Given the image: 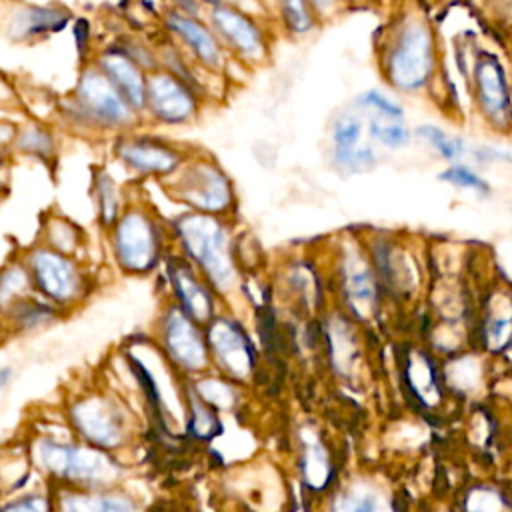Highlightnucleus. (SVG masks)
Returning <instances> with one entry per match:
<instances>
[{"mask_svg": "<svg viewBox=\"0 0 512 512\" xmlns=\"http://www.w3.org/2000/svg\"><path fill=\"white\" fill-rule=\"evenodd\" d=\"M172 282H174V290H176L184 310L188 312V316H192L196 320H208L212 302H210L206 290L190 274V270L186 266L172 268Z\"/></svg>", "mask_w": 512, "mask_h": 512, "instance_id": "obj_18", "label": "nucleus"}, {"mask_svg": "<svg viewBox=\"0 0 512 512\" xmlns=\"http://www.w3.org/2000/svg\"><path fill=\"white\" fill-rule=\"evenodd\" d=\"M36 454L46 470L84 482H108L118 474L114 462H110L104 454L90 448L42 440L38 442Z\"/></svg>", "mask_w": 512, "mask_h": 512, "instance_id": "obj_5", "label": "nucleus"}, {"mask_svg": "<svg viewBox=\"0 0 512 512\" xmlns=\"http://www.w3.org/2000/svg\"><path fill=\"white\" fill-rule=\"evenodd\" d=\"M510 326H512V322H510V320H506V318L492 320V322L488 324V328H486L490 342H492V344H496V346L504 344V340L508 338V334H510V330H512Z\"/></svg>", "mask_w": 512, "mask_h": 512, "instance_id": "obj_34", "label": "nucleus"}, {"mask_svg": "<svg viewBox=\"0 0 512 512\" xmlns=\"http://www.w3.org/2000/svg\"><path fill=\"white\" fill-rule=\"evenodd\" d=\"M368 132L376 142H380L386 148H402L412 138L410 130L402 124V120H392L386 116L370 118Z\"/></svg>", "mask_w": 512, "mask_h": 512, "instance_id": "obj_23", "label": "nucleus"}, {"mask_svg": "<svg viewBox=\"0 0 512 512\" xmlns=\"http://www.w3.org/2000/svg\"><path fill=\"white\" fill-rule=\"evenodd\" d=\"M384 76L402 92L426 88L436 70V38L420 14L404 16L384 48Z\"/></svg>", "mask_w": 512, "mask_h": 512, "instance_id": "obj_1", "label": "nucleus"}, {"mask_svg": "<svg viewBox=\"0 0 512 512\" xmlns=\"http://www.w3.org/2000/svg\"><path fill=\"white\" fill-rule=\"evenodd\" d=\"M198 392L204 398V402H208V404H216V406L228 408L234 402L232 390L224 382H218V380H204L200 384Z\"/></svg>", "mask_w": 512, "mask_h": 512, "instance_id": "obj_33", "label": "nucleus"}, {"mask_svg": "<svg viewBox=\"0 0 512 512\" xmlns=\"http://www.w3.org/2000/svg\"><path fill=\"white\" fill-rule=\"evenodd\" d=\"M120 160L140 174H168L180 164L176 150L154 140H126L118 144Z\"/></svg>", "mask_w": 512, "mask_h": 512, "instance_id": "obj_14", "label": "nucleus"}, {"mask_svg": "<svg viewBox=\"0 0 512 512\" xmlns=\"http://www.w3.org/2000/svg\"><path fill=\"white\" fill-rule=\"evenodd\" d=\"M116 252L130 270H146L156 262L158 240L154 226L144 214H126L116 228Z\"/></svg>", "mask_w": 512, "mask_h": 512, "instance_id": "obj_9", "label": "nucleus"}, {"mask_svg": "<svg viewBox=\"0 0 512 512\" xmlns=\"http://www.w3.org/2000/svg\"><path fill=\"white\" fill-rule=\"evenodd\" d=\"M346 296L356 310H370L376 298V286L372 274L362 262L346 264Z\"/></svg>", "mask_w": 512, "mask_h": 512, "instance_id": "obj_20", "label": "nucleus"}, {"mask_svg": "<svg viewBox=\"0 0 512 512\" xmlns=\"http://www.w3.org/2000/svg\"><path fill=\"white\" fill-rule=\"evenodd\" d=\"M176 228L186 250L206 270L210 280L222 290L230 288L236 274L230 260L224 228L212 216L202 214L182 216Z\"/></svg>", "mask_w": 512, "mask_h": 512, "instance_id": "obj_3", "label": "nucleus"}, {"mask_svg": "<svg viewBox=\"0 0 512 512\" xmlns=\"http://www.w3.org/2000/svg\"><path fill=\"white\" fill-rule=\"evenodd\" d=\"M174 6L182 12H188V14H198V0H172Z\"/></svg>", "mask_w": 512, "mask_h": 512, "instance_id": "obj_36", "label": "nucleus"}, {"mask_svg": "<svg viewBox=\"0 0 512 512\" xmlns=\"http://www.w3.org/2000/svg\"><path fill=\"white\" fill-rule=\"evenodd\" d=\"M192 406V418H190V432L196 438H212L220 432V422L214 416L212 410H208L204 400H190Z\"/></svg>", "mask_w": 512, "mask_h": 512, "instance_id": "obj_29", "label": "nucleus"}, {"mask_svg": "<svg viewBox=\"0 0 512 512\" xmlns=\"http://www.w3.org/2000/svg\"><path fill=\"white\" fill-rule=\"evenodd\" d=\"M96 190H98L102 218H104V222H112L114 216H116V206H118L114 182L106 174H100L98 182H96Z\"/></svg>", "mask_w": 512, "mask_h": 512, "instance_id": "obj_32", "label": "nucleus"}, {"mask_svg": "<svg viewBox=\"0 0 512 512\" xmlns=\"http://www.w3.org/2000/svg\"><path fill=\"white\" fill-rule=\"evenodd\" d=\"M178 194L198 210L218 212L232 200L226 174L212 162H196L186 168L178 180Z\"/></svg>", "mask_w": 512, "mask_h": 512, "instance_id": "obj_7", "label": "nucleus"}, {"mask_svg": "<svg viewBox=\"0 0 512 512\" xmlns=\"http://www.w3.org/2000/svg\"><path fill=\"white\" fill-rule=\"evenodd\" d=\"M164 336H166V346H168L170 354L182 366L196 370L206 364L204 344L186 316H182L180 312H172L166 320Z\"/></svg>", "mask_w": 512, "mask_h": 512, "instance_id": "obj_17", "label": "nucleus"}, {"mask_svg": "<svg viewBox=\"0 0 512 512\" xmlns=\"http://www.w3.org/2000/svg\"><path fill=\"white\" fill-rule=\"evenodd\" d=\"M166 26L172 34H176L186 48L208 68L218 70L222 64V46L216 38V34L202 24L194 14L172 10L166 14Z\"/></svg>", "mask_w": 512, "mask_h": 512, "instance_id": "obj_10", "label": "nucleus"}, {"mask_svg": "<svg viewBox=\"0 0 512 512\" xmlns=\"http://www.w3.org/2000/svg\"><path fill=\"white\" fill-rule=\"evenodd\" d=\"M98 68L118 88L126 102L138 112L146 106V76L140 64L120 50H108L100 56Z\"/></svg>", "mask_w": 512, "mask_h": 512, "instance_id": "obj_12", "label": "nucleus"}, {"mask_svg": "<svg viewBox=\"0 0 512 512\" xmlns=\"http://www.w3.org/2000/svg\"><path fill=\"white\" fill-rule=\"evenodd\" d=\"M78 430L100 446H114L122 438V420L104 400H86L74 408Z\"/></svg>", "mask_w": 512, "mask_h": 512, "instance_id": "obj_13", "label": "nucleus"}, {"mask_svg": "<svg viewBox=\"0 0 512 512\" xmlns=\"http://www.w3.org/2000/svg\"><path fill=\"white\" fill-rule=\"evenodd\" d=\"M310 4L316 12H328L334 6V0H310Z\"/></svg>", "mask_w": 512, "mask_h": 512, "instance_id": "obj_37", "label": "nucleus"}, {"mask_svg": "<svg viewBox=\"0 0 512 512\" xmlns=\"http://www.w3.org/2000/svg\"><path fill=\"white\" fill-rule=\"evenodd\" d=\"M146 108L166 124H182L196 112L194 92L174 74L156 70L146 76Z\"/></svg>", "mask_w": 512, "mask_h": 512, "instance_id": "obj_6", "label": "nucleus"}, {"mask_svg": "<svg viewBox=\"0 0 512 512\" xmlns=\"http://www.w3.org/2000/svg\"><path fill=\"white\" fill-rule=\"evenodd\" d=\"M334 512H390L384 498L368 486H354L334 500Z\"/></svg>", "mask_w": 512, "mask_h": 512, "instance_id": "obj_22", "label": "nucleus"}, {"mask_svg": "<svg viewBox=\"0 0 512 512\" xmlns=\"http://www.w3.org/2000/svg\"><path fill=\"white\" fill-rule=\"evenodd\" d=\"M68 24V12L56 6H22L8 20V34L14 40H30L62 30Z\"/></svg>", "mask_w": 512, "mask_h": 512, "instance_id": "obj_16", "label": "nucleus"}, {"mask_svg": "<svg viewBox=\"0 0 512 512\" xmlns=\"http://www.w3.org/2000/svg\"><path fill=\"white\" fill-rule=\"evenodd\" d=\"M202 2H210V4H212V6H216V4H220V2H222V0H202Z\"/></svg>", "mask_w": 512, "mask_h": 512, "instance_id": "obj_38", "label": "nucleus"}, {"mask_svg": "<svg viewBox=\"0 0 512 512\" xmlns=\"http://www.w3.org/2000/svg\"><path fill=\"white\" fill-rule=\"evenodd\" d=\"M216 34L242 58L260 60L266 54V40L258 24L230 4H216L210 10Z\"/></svg>", "mask_w": 512, "mask_h": 512, "instance_id": "obj_8", "label": "nucleus"}, {"mask_svg": "<svg viewBox=\"0 0 512 512\" xmlns=\"http://www.w3.org/2000/svg\"><path fill=\"white\" fill-rule=\"evenodd\" d=\"M64 512H136L134 504L120 494H74L62 500Z\"/></svg>", "mask_w": 512, "mask_h": 512, "instance_id": "obj_19", "label": "nucleus"}, {"mask_svg": "<svg viewBox=\"0 0 512 512\" xmlns=\"http://www.w3.org/2000/svg\"><path fill=\"white\" fill-rule=\"evenodd\" d=\"M418 136L432 148L436 150V154L448 162H460L470 150L466 146V142L456 136V134H450L438 126H432V124H424L418 128Z\"/></svg>", "mask_w": 512, "mask_h": 512, "instance_id": "obj_21", "label": "nucleus"}, {"mask_svg": "<svg viewBox=\"0 0 512 512\" xmlns=\"http://www.w3.org/2000/svg\"><path fill=\"white\" fill-rule=\"evenodd\" d=\"M32 266L38 284L46 294L58 300H68L78 292V276L68 260L50 250H40L32 256Z\"/></svg>", "mask_w": 512, "mask_h": 512, "instance_id": "obj_15", "label": "nucleus"}, {"mask_svg": "<svg viewBox=\"0 0 512 512\" xmlns=\"http://www.w3.org/2000/svg\"><path fill=\"white\" fill-rule=\"evenodd\" d=\"M332 160L336 166H340L342 170H350V172H362L376 164L374 150L368 144H358L348 150H334Z\"/></svg>", "mask_w": 512, "mask_h": 512, "instance_id": "obj_28", "label": "nucleus"}, {"mask_svg": "<svg viewBox=\"0 0 512 512\" xmlns=\"http://www.w3.org/2000/svg\"><path fill=\"white\" fill-rule=\"evenodd\" d=\"M358 104H362L364 108H372L376 110L378 116H386L392 120H402L404 118V110L398 102L390 100L388 96H384L378 90H368L358 98Z\"/></svg>", "mask_w": 512, "mask_h": 512, "instance_id": "obj_31", "label": "nucleus"}, {"mask_svg": "<svg viewBox=\"0 0 512 512\" xmlns=\"http://www.w3.org/2000/svg\"><path fill=\"white\" fill-rule=\"evenodd\" d=\"M76 112L104 128L128 126L136 110L98 68H86L76 86Z\"/></svg>", "mask_w": 512, "mask_h": 512, "instance_id": "obj_4", "label": "nucleus"}, {"mask_svg": "<svg viewBox=\"0 0 512 512\" xmlns=\"http://www.w3.org/2000/svg\"><path fill=\"white\" fill-rule=\"evenodd\" d=\"M362 136V120L356 114H340L332 128L334 150H348L358 146Z\"/></svg>", "mask_w": 512, "mask_h": 512, "instance_id": "obj_27", "label": "nucleus"}, {"mask_svg": "<svg viewBox=\"0 0 512 512\" xmlns=\"http://www.w3.org/2000/svg\"><path fill=\"white\" fill-rule=\"evenodd\" d=\"M440 180L456 186V188H464V190H472L476 194H488L490 192V184L470 166L454 162L450 164L444 172H440Z\"/></svg>", "mask_w": 512, "mask_h": 512, "instance_id": "obj_26", "label": "nucleus"}, {"mask_svg": "<svg viewBox=\"0 0 512 512\" xmlns=\"http://www.w3.org/2000/svg\"><path fill=\"white\" fill-rule=\"evenodd\" d=\"M4 512H48V504L44 498L32 496V498H26V500L6 506Z\"/></svg>", "mask_w": 512, "mask_h": 512, "instance_id": "obj_35", "label": "nucleus"}, {"mask_svg": "<svg viewBox=\"0 0 512 512\" xmlns=\"http://www.w3.org/2000/svg\"><path fill=\"white\" fill-rule=\"evenodd\" d=\"M210 346L220 364L236 378L250 374L254 364V350L244 332L230 320H218L208 332Z\"/></svg>", "mask_w": 512, "mask_h": 512, "instance_id": "obj_11", "label": "nucleus"}, {"mask_svg": "<svg viewBox=\"0 0 512 512\" xmlns=\"http://www.w3.org/2000/svg\"><path fill=\"white\" fill-rule=\"evenodd\" d=\"M330 476V466L324 448L316 438L306 440L304 450V478L312 488H322Z\"/></svg>", "mask_w": 512, "mask_h": 512, "instance_id": "obj_24", "label": "nucleus"}, {"mask_svg": "<svg viewBox=\"0 0 512 512\" xmlns=\"http://www.w3.org/2000/svg\"><path fill=\"white\" fill-rule=\"evenodd\" d=\"M470 96L492 132L512 136V84L500 56L492 50L480 48L470 60Z\"/></svg>", "mask_w": 512, "mask_h": 512, "instance_id": "obj_2", "label": "nucleus"}, {"mask_svg": "<svg viewBox=\"0 0 512 512\" xmlns=\"http://www.w3.org/2000/svg\"><path fill=\"white\" fill-rule=\"evenodd\" d=\"M284 24L294 34H306L314 26V8L310 0H278Z\"/></svg>", "mask_w": 512, "mask_h": 512, "instance_id": "obj_25", "label": "nucleus"}, {"mask_svg": "<svg viewBox=\"0 0 512 512\" xmlns=\"http://www.w3.org/2000/svg\"><path fill=\"white\" fill-rule=\"evenodd\" d=\"M16 146L34 156H48L52 152V136L42 126H28L18 134Z\"/></svg>", "mask_w": 512, "mask_h": 512, "instance_id": "obj_30", "label": "nucleus"}]
</instances>
